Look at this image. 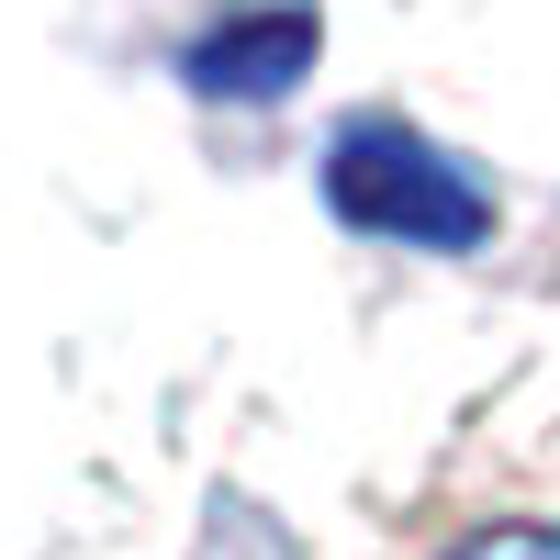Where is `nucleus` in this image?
<instances>
[{
	"label": "nucleus",
	"instance_id": "f257e3e1",
	"mask_svg": "<svg viewBox=\"0 0 560 560\" xmlns=\"http://www.w3.org/2000/svg\"><path fill=\"white\" fill-rule=\"evenodd\" d=\"M325 202H337V224H359V236L427 247V258H459V247L493 236V191L448 147H427L415 124H393V113L337 124V147H325Z\"/></svg>",
	"mask_w": 560,
	"mask_h": 560
},
{
	"label": "nucleus",
	"instance_id": "f03ea898",
	"mask_svg": "<svg viewBox=\"0 0 560 560\" xmlns=\"http://www.w3.org/2000/svg\"><path fill=\"white\" fill-rule=\"evenodd\" d=\"M303 57H314V12H247V23L179 45V79L202 102H269V90L303 79Z\"/></svg>",
	"mask_w": 560,
	"mask_h": 560
},
{
	"label": "nucleus",
	"instance_id": "7ed1b4c3",
	"mask_svg": "<svg viewBox=\"0 0 560 560\" xmlns=\"http://www.w3.org/2000/svg\"><path fill=\"white\" fill-rule=\"evenodd\" d=\"M448 560H560V527H527V516H504V527H471Z\"/></svg>",
	"mask_w": 560,
	"mask_h": 560
}]
</instances>
